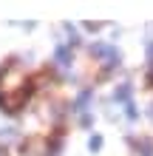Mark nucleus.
<instances>
[{
    "instance_id": "f257e3e1",
    "label": "nucleus",
    "mask_w": 153,
    "mask_h": 156,
    "mask_svg": "<svg viewBox=\"0 0 153 156\" xmlns=\"http://www.w3.org/2000/svg\"><path fill=\"white\" fill-rule=\"evenodd\" d=\"M23 99H26V91H20V94H6L0 99V105H3V111H17L23 105Z\"/></svg>"
},
{
    "instance_id": "f03ea898",
    "label": "nucleus",
    "mask_w": 153,
    "mask_h": 156,
    "mask_svg": "<svg viewBox=\"0 0 153 156\" xmlns=\"http://www.w3.org/2000/svg\"><path fill=\"white\" fill-rule=\"evenodd\" d=\"M94 54L105 57V60H108V66H116V62H119V54H116L113 45H94Z\"/></svg>"
},
{
    "instance_id": "7ed1b4c3",
    "label": "nucleus",
    "mask_w": 153,
    "mask_h": 156,
    "mask_svg": "<svg viewBox=\"0 0 153 156\" xmlns=\"http://www.w3.org/2000/svg\"><path fill=\"white\" fill-rule=\"evenodd\" d=\"M26 156H46V142L43 139H31L26 145Z\"/></svg>"
},
{
    "instance_id": "20e7f679",
    "label": "nucleus",
    "mask_w": 153,
    "mask_h": 156,
    "mask_svg": "<svg viewBox=\"0 0 153 156\" xmlns=\"http://www.w3.org/2000/svg\"><path fill=\"white\" fill-rule=\"evenodd\" d=\"M133 148L139 151V156H150V151H153V145H150L148 139H133Z\"/></svg>"
},
{
    "instance_id": "39448f33",
    "label": "nucleus",
    "mask_w": 153,
    "mask_h": 156,
    "mask_svg": "<svg viewBox=\"0 0 153 156\" xmlns=\"http://www.w3.org/2000/svg\"><path fill=\"white\" fill-rule=\"evenodd\" d=\"M68 57H71L68 48H60V51H57V62H60V66H68Z\"/></svg>"
},
{
    "instance_id": "423d86ee",
    "label": "nucleus",
    "mask_w": 153,
    "mask_h": 156,
    "mask_svg": "<svg viewBox=\"0 0 153 156\" xmlns=\"http://www.w3.org/2000/svg\"><path fill=\"white\" fill-rule=\"evenodd\" d=\"M9 139H14V131L12 128H3V131H0V142H9Z\"/></svg>"
},
{
    "instance_id": "0eeeda50",
    "label": "nucleus",
    "mask_w": 153,
    "mask_h": 156,
    "mask_svg": "<svg viewBox=\"0 0 153 156\" xmlns=\"http://www.w3.org/2000/svg\"><path fill=\"white\" fill-rule=\"evenodd\" d=\"M125 97H130V88H119L116 91V99H125Z\"/></svg>"
},
{
    "instance_id": "6e6552de",
    "label": "nucleus",
    "mask_w": 153,
    "mask_h": 156,
    "mask_svg": "<svg viewBox=\"0 0 153 156\" xmlns=\"http://www.w3.org/2000/svg\"><path fill=\"white\" fill-rule=\"evenodd\" d=\"M148 80L153 82V62H150V71H148Z\"/></svg>"
},
{
    "instance_id": "1a4fd4ad",
    "label": "nucleus",
    "mask_w": 153,
    "mask_h": 156,
    "mask_svg": "<svg viewBox=\"0 0 153 156\" xmlns=\"http://www.w3.org/2000/svg\"><path fill=\"white\" fill-rule=\"evenodd\" d=\"M148 54H150V57H153V43H150V45H148Z\"/></svg>"
}]
</instances>
